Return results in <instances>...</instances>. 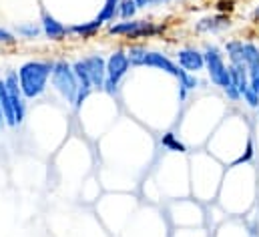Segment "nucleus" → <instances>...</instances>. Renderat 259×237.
<instances>
[{
    "label": "nucleus",
    "instance_id": "1",
    "mask_svg": "<svg viewBox=\"0 0 259 237\" xmlns=\"http://www.w3.org/2000/svg\"><path fill=\"white\" fill-rule=\"evenodd\" d=\"M20 89L26 99H38L45 95L49 87V78L53 74V62L51 60H28L18 70Z\"/></svg>",
    "mask_w": 259,
    "mask_h": 237
},
{
    "label": "nucleus",
    "instance_id": "2",
    "mask_svg": "<svg viewBox=\"0 0 259 237\" xmlns=\"http://www.w3.org/2000/svg\"><path fill=\"white\" fill-rule=\"evenodd\" d=\"M203 57H205V68H207L209 78L213 81V85H217L227 95V99L239 101L241 99V93L235 89V85L231 81V72H229V66L225 64L223 53L215 45H207Z\"/></svg>",
    "mask_w": 259,
    "mask_h": 237
},
{
    "label": "nucleus",
    "instance_id": "3",
    "mask_svg": "<svg viewBox=\"0 0 259 237\" xmlns=\"http://www.w3.org/2000/svg\"><path fill=\"white\" fill-rule=\"evenodd\" d=\"M51 83H53V89L65 99L68 105H72V107L76 105L78 81H76V74H74L70 62H66V60H57V62H53Z\"/></svg>",
    "mask_w": 259,
    "mask_h": 237
},
{
    "label": "nucleus",
    "instance_id": "4",
    "mask_svg": "<svg viewBox=\"0 0 259 237\" xmlns=\"http://www.w3.org/2000/svg\"><path fill=\"white\" fill-rule=\"evenodd\" d=\"M131 70L129 55L125 51H115L109 59H107V78H105V87L103 91L109 95H115L121 81L125 78V74Z\"/></svg>",
    "mask_w": 259,
    "mask_h": 237
},
{
    "label": "nucleus",
    "instance_id": "5",
    "mask_svg": "<svg viewBox=\"0 0 259 237\" xmlns=\"http://www.w3.org/2000/svg\"><path fill=\"white\" fill-rule=\"evenodd\" d=\"M4 85H6V93H8V99L12 103V109H14V115L18 125L24 121L26 117V97L20 89V81H18V72L10 70L6 76H4Z\"/></svg>",
    "mask_w": 259,
    "mask_h": 237
},
{
    "label": "nucleus",
    "instance_id": "6",
    "mask_svg": "<svg viewBox=\"0 0 259 237\" xmlns=\"http://www.w3.org/2000/svg\"><path fill=\"white\" fill-rule=\"evenodd\" d=\"M139 66L159 68V70H165L167 74H171V76H175V78H177L179 72H181V66H179V64H175L167 55L155 53V51H145V55H143V59L139 62Z\"/></svg>",
    "mask_w": 259,
    "mask_h": 237
},
{
    "label": "nucleus",
    "instance_id": "7",
    "mask_svg": "<svg viewBox=\"0 0 259 237\" xmlns=\"http://www.w3.org/2000/svg\"><path fill=\"white\" fill-rule=\"evenodd\" d=\"M82 64L93 81V87L103 91L105 87V78H107V60L103 59L101 55H89L82 59Z\"/></svg>",
    "mask_w": 259,
    "mask_h": 237
},
{
    "label": "nucleus",
    "instance_id": "8",
    "mask_svg": "<svg viewBox=\"0 0 259 237\" xmlns=\"http://www.w3.org/2000/svg\"><path fill=\"white\" fill-rule=\"evenodd\" d=\"M177 55H179L177 57L179 59V66L183 70H187V72H193L195 74V72H199V70L205 68V57L197 49H181Z\"/></svg>",
    "mask_w": 259,
    "mask_h": 237
},
{
    "label": "nucleus",
    "instance_id": "9",
    "mask_svg": "<svg viewBox=\"0 0 259 237\" xmlns=\"http://www.w3.org/2000/svg\"><path fill=\"white\" fill-rule=\"evenodd\" d=\"M68 32L70 30L66 28L61 20H57L53 14H49V12L42 14V34L47 38H51V41H63V38H66Z\"/></svg>",
    "mask_w": 259,
    "mask_h": 237
},
{
    "label": "nucleus",
    "instance_id": "10",
    "mask_svg": "<svg viewBox=\"0 0 259 237\" xmlns=\"http://www.w3.org/2000/svg\"><path fill=\"white\" fill-rule=\"evenodd\" d=\"M229 26V18L225 14H215V16H207L203 20H199L197 30L199 32H217Z\"/></svg>",
    "mask_w": 259,
    "mask_h": 237
},
{
    "label": "nucleus",
    "instance_id": "11",
    "mask_svg": "<svg viewBox=\"0 0 259 237\" xmlns=\"http://www.w3.org/2000/svg\"><path fill=\"white\" fill-rule=\"evenodd\" d=\"M179 99L181 101H185V97H187V93L189 91H195L201 83H199V78H197V74L193 72H187V70H183L181 68V72H179Z\"/></svg>",
    "mask_w": 259,
    "mask_h": 237
},
{
    "label": "nucleus",
    "instance_id": "12",
    "mask_svg": "<svg viewBox=\"0 0 259 237\" xmlns=\"http://www.w3.org/2000/svg\"><path fill=\"white\" fill-rule=\"evenodd\" d=\"M225 53L229 64H245L243 60V41H229L225 45Z\"/></svg>",
    "mask_w": 259,
    "mask_h": 237
},
{
    "label": "nucleus",
    "instance_id": "13",
    "mask_svg": "<svg viewBox=\"0 0 259 237\" xmlns=\"http://www.w3.org/2000/svg\"><path fill=\"white\" fill-rule=\"evenodd\" d=\"M119 4H121V0H105V6L101 8L97 20H99L101 24L115 20V16H119Z\"/></svg>",
    "mask_w": 259,
    "mask_h": 237
},
{
    "label": "nucleus",
    "instance_id": "14",
    "mask_svg": "<svg viewBox=\"0 0 259 237\" xmlns=\"http://www.w3.org/2000/svg\"><path fill=\"white\" fill-rule=\"evenodd\" d=\"M243 60L247 70L259 68V49L253 43H243Z\"/></svg>",
    "mask_w": 259,
    "mask_h": 237
},
{
    "label": "nucleus",
    "instance_id": "15",
    "mask_svg": "<svg viewBox=\"0 0 259 237\" xmlns=\"http://www.w3.org/2000/svg\"><path fill=\"white\" fill-rule=\"evenodd\" d=\"M103 24L95 18V20H91V22H82V24H74V26H70L68 30L70 32H74V34H78V36H82V38H87V36H93L99 28H101Z\"/></svg>",
    "mask_w": 259,
    "mask_h": 237
},
{
    "label": "nucleus",
    "instance_id": "16",
    "mask_svg": "<svg viewBox=\"0 0 259 237\" xmlns=\"http://www.w3.org/2000/svg\"><path fill=\"white\" fill-rule=\"evenodd\" d=\"M161 145L165 147V149H169V151H173V153H185L187 151V147L175 137V133H165L163 135V139H161Z\"/></svg>",
    "mask_w": 259,
    "mask_h": 237
},
{
    "label": "nucleus",
    "instance_id": "17",
    "mask_svg": "<svg viewBox=\"0 0 259 237\" xmlns=\"http://www.w3.org/2000/svg\"><path fill=\"white\" fill-rule=\"evenodd\" d=\"M137 10H139V6H137L135 0H121V4H119V18L133 20L135 14H137Z\"/></svg>",
    "mask_w": 259,
    "mask_h": 237
},
{
    "label": "nucleus",
    "instance_id": "18",
    "mask_svg": "<svg viewBox=\"0 0 259 237\" xmlns=\"http://www.w3.org/2000/svg\"><path fill=\"white\" fill-rule=\"evenodd\" d=\"M16 32L22 36V38H36L40 32H42V26L34 24V22H26V24H18L16 26Z\"/></svg>",
    "mask_w": 259,
    "mask_h": 237
},
{
    "label": "nucleus",
    "instance_id": "19",
    "mask_svg": "<svg viewBox=\"0 0 259 237\" xmlns=\"http://www.w3.org/2000/svg\"><path fill=\"white\" fill-rule=\"evenodd\" d=\"M251 109H259V95L251 89V87H247V91L243 93V97H241Z\"/></svg>",
    "mask_w": 259,
    "mask_h": 237
},
{
    "label": "nucleus",
    "instance_id": "20",
    "mask_svg": "<svg viewBox=\"0 0 259 237\" xmlns=\"http://www.w3.org/2000/svg\"><path fill=\"white\" fill-rule=\"evenodd\" d=\"M16 38H14V34L10 32V30H6V28H0V43H14Z\"/></svg>",
    "mask_w": 259,
    "mask_h": 237
},
{
    "label": "nucleus",
    "instance_id": "21",
    "mask_svg": "<svg viewBox=\"0 0 259 237\" xmlns=\"http://www.w3.org/2000/svg\"><path fill=\"white\" fill-rule=\"evenodd\" d=\"M139 8H147V6H153V4H159L161 0H135Z\"/></svg>",
    "mask_w": 259,
    "mask_h": 237
},
{
    "label": "nucleus",
    "instance_id": "22",
    "mask_svg": "<svg viewBox=\"0 0 259 237\" xmlns=\"http://www.w3.org/2000/svg\"><path fill=\"white\" fill-rule=\"evenodd\" d=\"M233 8V0H223V2H219V10L223 12V10H231Z\"/></svg>",
    "mask_w": 259,
    "mask_h": 237
},
{
    "label": "nucleus",
    "instance_id": "23",
    "mask_svg": "<svg viewBox=\"0 0 259 237\" xmlns=\"http://www.w3.org/2000/svg\"><path fill=\"white\" fill-rule=\"evenodd\" d=\"M2 127H6V123H4V115H2V105H0V129Z\"/></svg>",
    "mask_w": 259,
    "mask_h": 237
},
{
    "label": "nucleus",
    "instance_id": "24",
    "mask_svg": "<svg viewBox=\"0 0 259 237\" xmlns=\"http://www.w3.org/2000/svg\"><path fill=\"white\" fill-rule=\"evenodd\" d=\"M253 16H255V18H259V6L255 8V10H253Z\"/></svg>",
    "mask_w": 259,
    "mask_h": 237
},
{
    "label": "nucleus",
    "instance_id": "25",
    "mask_svg": "<svg viewBox=\"0 0 259 237\" xmlns=\"http://www.w3.org/2000/svg\"><path fill=\"white\" fill-rule=\"evenodd\" d=\"M161 2H171V0H161Z\"/></svg>",
    "mask_w": 259,
    "mask_h": 237
}]
</instances>
